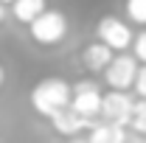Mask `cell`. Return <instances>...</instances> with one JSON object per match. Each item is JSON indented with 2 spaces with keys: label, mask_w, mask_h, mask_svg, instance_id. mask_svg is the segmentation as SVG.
Returning <instances> with one entry per match:
<instances>
[{
  "label": "cell",
  "mask_w": 146,
  "mask_h": 143,
  "mask_svg": "<svg viewBox=\"0 0 146 143\" xmlns=\"http://www.w3.org/2000/svg\"><path fill=\"white\" fill-rule=\"evenodd\" d=\"M70 101H73V87L65 79H42L31 90V107L42 118H54L56 112L70 107Z\"/></svg>",
  "instance_id": "1"
},
{
  "label": "cell",
  "mask_w": 146,
  "mask_h": 143,
  "mask_svg": "<svg viewBox=\"0 0 146 143\" xmlns=\"http://www.w3.org/2000/svg\"><path fill=\"white\" fill-rule=\"evenodd\" d=\"M68 31V20L62 11H42L39 17L31 23V36H34L39 45H56V42H62V36Z\"/></svg>",
  "instance_id": "2"
},
{
  "label": "cell",
  "mask_w": 146,
  "mask_h": 143,
  "mask_svg": "<svg viewBox=\"0 0 146 143\" xmlns=\"http://www.w3.org/2000/svg\"><path fill=\"white\" fill-rule=\"evenodd\" d=\"M132 115H135V101L127 95V90H110L104 95V104H101V118L104 121L118 124V126H129Z\"/></svg>",
  "instance_id": "3"
},
{
  "label": "cell",
  "mask_w": 146,
  "mask_h": 143,
  "mask_svg": "<svg viewBox=\"0 0 146 143\" xmlns=\"http://www.w3.org/2000/svg\"><path fill=\"white\" fill-rule=\"evenodd\" d=\"M138 56H127V54H121V56H115L112 62H110V68L104 70V79H107V84L112 90H129V87H135V79H138V62H135Z\"/></svg>",
  "instance_id": "4"
},
{
  "label": "cell",
  "mask_w": 146,
  "mask_h": 143,
  "mask_svg": "<svg viewBox=\"0 0 146 143\" xmlns=\"http://www.w3.org/2000/svg\"><path fill=\"white\" fill-rule=\"evenodd\" d=\"M101 104H104V95H101V90L96 87L93 81H79V84L73 87L70 107L76 109V112H82L84 118L96 121V115H101Z\"/></svg>",
  "instance_id": "5"
},
{
  "label": "cell",
  "mask_w": 146,
  "mask_h": 143,
  "mask_svg": "<svg viewBox=\"0 0 146 143\" xmlns=\"http://www.w3.org/2000/svg\"><path fill=\"white\" fill-rule=\"evenodd\" d=\"M96 34H98V39H101L104 45H110L112 51H127L129 45L135 42L129 25L124 23V20H118V17H104L101 23H98Z\"/></svg>",
  "instance_id": "6"
},
{
  "label": "cell",
  "mask_w": 146,
  "mask_h": 143,
  "mask_svg": "<svg viewBox=\"0 0 146 143\" xmlns=\"http://www.w3.org/2000/svg\"><path fill=\"white\" fill-rule=\"evenodd\" d=\"M51 124H54V129L59 132V135L76 138L79 132H84V129H93V126H96V121L84 118L82 112H76L73 107H65L62 112H56L54 118H51Z\"/></svg>",
  "instance_id": "7"
},
{
  "label": "cell",
  "mask_w": 146,
  "mask_h": 143,
  "mask_svg": "<svg viewBox=\"0 0 146 143\" xmlns=\"http://www.w3.org/2000/svg\"><path fill=\"white\" fill-rule=\"evenodd\" d=\"M82 59H84V68H87V70L98 73V70H107V68H110V62L115 59V51L98 39V42H90V45L84 48Z\"/></svg>",
  "instance_id": "8"
},
{
  "label": "cell",
  "mask_w": 146,
  "mask_h": 143,
  "mask_svg": "<svg viewBox=\"0 0 146 143\" xmlns=\"http://www.w3.org/2000/svg\"><path fill=\"white\" fill-rule=\"evenodd\" d=\"M87 143H127V126H118V124H96L87 135Z\"/></svg>",
  "instance_id": "9"
},
{
  "label": "cell",
  "mask_w": 146,
  "mask_h": 143,
  "mask_svg": "<svg viewBox=\"0 0 146 143\" xmlns=\"http://www.w3.org/2000/svg\"><path fill=\"white\" fill-rule=\"evenodd\" d=\"M42 11H48L45 9V0H14L11 3V14H14V20L17 23H34Z\"/></svg>",
  "instance_id": "10"
},
{
  "label": "cell",
  "mask_w": 146,
  "mask_h": 143,
  "mask_svg": "<svg viewBox=\"0 0 146 143\" xmlns=\"http://www.w3.org/2000/svg\"><path fill=\"white\" fill-rule=\"evenodd\" d=\"M132 129L138 135H146V98H138L135 101V115H132Z\"/></svg>",
  "instance_id": "11"
},
{
  "label": "cell",
  "mask_w": 146,
  "mask_h": 143,
  "mask_svg": "<svg viewBox=\"0 0 146 143\" xmlns=\"http://www.w3.org/2000/svg\"><path fill=\"white\" fill-rule=\"evenodd\" d=\"M127 14L132 23L146 25V0H127Z\"/></svg>",
  "instance_id": "12"
},
{
  "label": "cell",
  "mask_w": 146,
  "mask_h": 143,
  "mask_svg": "<svg viewBox=\"0 0 146 143\" xmlns=\"http://www.w3.org/2000/svg\"><path fill=\"white\" fill-rule=\"evenodd\" d=\"M132 48H135V56H138V59H141V62L146 65V31H143L141 36H135Z\"/></svg>",
  "instance_id": "13"
},
{
  "label": "cell",
  "mask_w": 146,
  "mask_h": 143,
  "mask_svg": "<svg viewBox=\"0 0 146 143\" xmlns=\"http://www.w3.org/2000/svg\"><path fill=\"white\" fill-rule=\"evenodd\" d=\"M135 93H138V98H146V65H141V70H138V79H135Z\"/></svg>",
  "instance_id": "14"
},
{
  "label": "cell",
  "mask_w": 146,
  "mask_h": 143,
  "mask_svg": "<svg viewBox=\"0 0 146 143\" xmlns=\"http://www.w3.org/2000/svg\"><path fill=\"white\" fill-rule=\"evenodd\" d=\"M3 17H6V3L0 0V23H3Z\"/></svg>",
  "instance_id": "15"
},
{
  "label": "cell",
  "mask_w": 146,
  "mask_h": 143,
  "mask_svg": "<svg viewBox=\"0 0 146 143\" xmlns=\"http://www.w3.org/2000/svg\"><path fill=\"white\" fill-rule=\"evenodd\" d=\"M68 143H87V140H82V138H70Z\"/></svg>",
  "instance_id": "16"
},
{
  "label": "cell",
  "mask_w": 146,
  "mask_h": 143,
  "mask_svg": "<svg viewBox=\"0 0 146 143\" xmlns=\"http://www.w3.org/2000/svg\"><path fill=\"white\" fill-rule=\"evenodd\" d=\"M3 76H6V73H3V68H0V84H3Z\"/></svg>",
  "instance_id": "17"
},
{
  "label": "cell",
  "mask_w": 146,
  "mask_h": 143,
  "mask_svg": "<svg viewBox=\"0 0 146 143\" xmlns=\"http://www.w3.org/2000/svg\"><path fill=\"white\" fill-rule=\"evenodd\" d=\"M3 3H6V6H9V3H14V0H3Z\"/></svg>",
  "instance_id": "18"
}]
</instances>
